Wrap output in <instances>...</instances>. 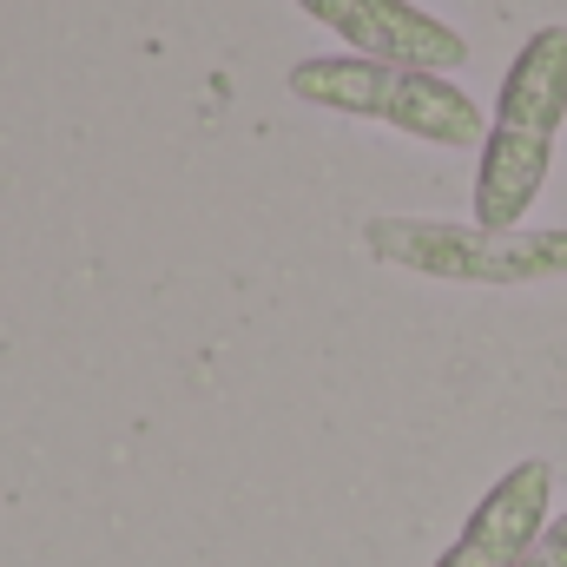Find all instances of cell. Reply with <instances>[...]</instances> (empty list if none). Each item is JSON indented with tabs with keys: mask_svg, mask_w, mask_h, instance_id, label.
I'll use <instances>...</instances> for the list:
<instances>
[{
	"mask_svg": "<svg viewBox=\"0 0 567 567\" xmlns=\"http://www.w3.org/2000/svg\"><path fill=\"white\" fill-rule=\"evenodd\" d=\"M522 567H567V508L542 528V535H535V548L522 555Z\"/></svg>",
	"mask_w": 567,
	"mask_h": 567,
	"instance_id": "obj_6",
	"label": "cell"
},
{
	"mask_svg": "<svg viewBox=\"0 0 567 567\" xmlns=\"http://www.w3.org/2000/svg\"><path fill=\"white\" fill-rule=\"evenodd\" d=\"M363 251L377 265L442 284H567V231H488L442 218H370Z\"/></svg>",
	"mask_w": 567,
	"mask_h": 567,
	"instance_id": "obj_3",
	"label": "cell"
},
{
	"mask_svg": "<svg viewBox=\"0 0 567 567\" xmlns=\"http://www.w3.org/2000/svg\"><path fill=\"white\" fill-rule=\"evenodd\" d=\"M317 27H330L350 53L383 60V66H416V73H455L468 60V40L435 20L416 0H297Z\"/></svg>",
	"mask_w": 567,
	"mask_h": 567,
	"instance_id": "obj_4",
	"label": "cell"
},
{
	"mask_svg": "<svg viewBox=\"0 0 567 567\" xmlns=\"http://www.w3.org/2000/svg\"><path fill=\"white\" fill-rule=\"evenodd\" d=\"M548 502H555V462L528 455V462L502 468L495 488L468 508L462 535L435 555V567H522V555L535 548V535L555 522Z\"/></svg>",
	"mask_w": 567,
	"mask_h": 567,
	"instance_id": "obj_5",
	"label": "cell"
},
{
	"mask_svg": "<svg viewBox=\"0 0 567 567\" xmlns=\"http://www.w3.org/2000/svg\"><path fill=\"white\" fill-rule=\"evenodd\" d=\"M290 100L343 113V120H370V126H396L423 145H482L488 140V113L442 73H416V66H383L363 53H310L284 73Z\"/></svg>",
	"mask_w": 567,
	"mask_h": 567,
	"instance_id": "obj_2",
	"label": "cell"
},
{
	"mask_svg": "<svg viewBox=\"0 0 567 567\" xmlns=\"http://www.w3.org/2000/svg\"><path fill=\"white\" fill-rule=\"evenodd\" d=\"M561 120H567V27L548 20L522 40V53L502 73L495 120H488L482 165H475V225L522 231V218L535 212V198L555 172Z\"/></svg>",
	"mask_w": 567,
	"mask_h": 567,
	"instance_id": "obj_1",
	"label": "cell"
}]
</instances>
